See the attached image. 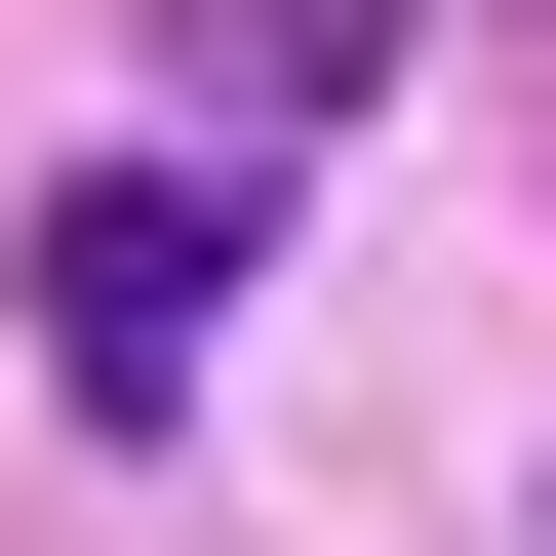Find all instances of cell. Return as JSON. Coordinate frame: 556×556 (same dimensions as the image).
<instances>
[{"instance_id": "1", "label": "cell", "mask_w": 556, "mask_h": 556, "mask_svg": "<svg viewBox=\"0 0 556 556\" xmlns=\"http://www.w3.org/2000/svg\"><path fill=\"white\" fill-rule=\"evenodd\" d=\"M199 318H239V199H199V160H80V199H40V358H80V397H199Z\"/></svg>"}]
</instances>
